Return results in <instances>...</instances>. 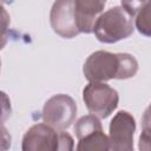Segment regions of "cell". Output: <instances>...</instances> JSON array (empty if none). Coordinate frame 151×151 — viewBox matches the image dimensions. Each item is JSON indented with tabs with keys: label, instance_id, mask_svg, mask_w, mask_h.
I'll return each instance as SVG.
<instances>
[{
	"label": "cell",
	"instance_id": "6da1fadb",
	"mask_svg": "<svg viewBox=\"0 0 151 151\" xmlns=\"http://www.w3.org/2000/svg\"><path fill=\"white\" fill-rule=\"evenodd\" d=\"M138 63L129 53L96 51L85 61L83 72L88 81L105 83L111 79H129L136 76Z\"/></svg>",
	"mask_w": 151,
	"mask_h": 151
},
{
	"label": "cell",
	"instance_id": "30bf717a",
	"mask_svg": "<svg viewBox=\"0 0 151 151\" xmlns=\"http://www.w3.org/2000/svg\"><path fill=\"white\" fill-rule=\"evenodd\" d=\"M101 129L103 127H101L100 119L92 113L80 117L74 125V132H76V136L78 139L83 138L84 136H86L91 132H94V131L101 130Z\"/></svg>",
	"mask_w": 151,
	"mask_h": 151
},
{
	"label": "cell",
	"instance_id": "8992f818",
	"mask_svg": "<svg viewBox=\"0 0 151 151\" xmlns=\"http://www.w3.org/2000/svg\"><path fill=\"white\" fill-rule=\"evenodd\" d=\"M136 131V120L127 111H119L110 123L109 150L132 151L133 134Z\"/></svg>",
	"mask_w": 151,
	"mask_h": 151
},
{
	"label": "cell",
	"instance_id": "ba28073f",
	"mask_svg": "<svg viewBox=\"0 0 151 151\" xmlns=\"http://www.w3.org/2000/svg\"><path fill=\"white\" fill-rule=\"evenodd\" d=\"M105 5L106 0H74L76 24L80 33H92L93 25Z\"/></svg>",
	"mask_w": 151,
	"mask_h": 151
},
{
	"label": "cell",
	"instance_id": "9c48e42d",
	"mask_svg": "<svg viewBox=\"0 0 151 151\" xmlns=\"http://www.w3.org/2000/svg\"><path fill=\"white\" fill-rule=\"evenodd\" d=\"M77 150L79 151H106L109 150V137L101 130L91 132L78 139Z\"/></svg>",
	"mask_w": 151,
	"mask_h": 151
},
{
	"label": "cell",
	"instance_id": "8fae6325",
	"mask_svg": "<svg viewBox=\"0 0 151 151\" xmlns=\"http://www.w3.org/2000/svg\"><path fill=\"white\" fill-rule=\"evenodd\" d=\"M136 27L139 31V33L146 37L150 35V6L149 4L136 14Z\"/></svg>",
	"mask_w": 151,
	"mask_h": 151
},
{
	"label": "cell",
	"instance_id": "7a4b0ae2",
	"mask_svg": "<svg viewBox=\"0 0 151 151\" xmlns=\"http://www.w3.org/2000/svg\"><path fill=\"white\" fill-rule=\"evenodd\" d=\"M74 147L72 136L46 123L31 126L22 137L24 151H71Z\"/></svg>",
	"mask_w": 151,
	"mask_h": 151
},
{
	"label": "cell",
	"instance_id": "4fadbf2b",
	"mask_svg": "<svg viewBox=\"0 0 151 151\" xmlns=\"http://www.w3.org/2000/svg\"><path fill=\"white\" fill-rule=\"evenodd\" d=\"M147 4L149 0H122V7L131 17H134Z\"/></svg>",
	"mask_w": 151,
	"mask_h": 151
},
{
	"label": "cell",
	"instance_id": "3957f363",
	"mask_svg": "<svg viewBox=\"0 0 151 151\" xmlns=\"http://www.w3.org/2000/svg\"><path fill=\"white\" fill-rule=\"evenodd\" d=\"M92 32L100 42L114 44L133 33L132 17L120 6L112 7L97 18Z\"/></svg>",
	"mask_w": 151,
	"mask_h": 151
},
{
	"label": "cell",
	"instance_id": "277c9868",
	"mask_svg": "<svg viewBox=\"0 0 151 151\" xmlns=\"http://www.w3.org/2000/svg\"><path fill=\"white\" fill-rule=\"evenodd\" d=\"M87 110L98 118H107L118 106V92L105 83L90 81L83 90Z\"/></svg>",
	"mask_w": 151,
	"mask_h": 151
},
{
	"label": "cell",
	"instance_id": "52a82bcc",
	"mask_svg": "<svg viewBox=\"0 0 151 151\" xmlns=\"http://www.w3.org/2000/svg\"><path fill=\"white\" fill-rule=\"evenodd\" d=\"M52 29L65 39H72L80 32L76 24L74 0H55L50 13Z\"/></svg>",
	"mask_w": 151,
	"mask_h": 151
},
{
	"label": "cell",
	"instance_id": "2e32d148",
	"mask_svg": "<svg viewBox=\"0 0 151 151\" xmlns=\"http://www.w3.org/2000/svg\"><path fill=\"white\" fill-rule=\"evenodd\" d=\"M11 144H12V137L9 132L2 124H0V151L8 150L11 147Z\"/></svg>",
	"mask_w": 151,
	"mask_h": 151
},
{
	"label": "cell",
	"instance_id": "5b68a950",
	"mask_svg": "<svg viewBox=\"0 0 151 151\" xmlns=\"http://www.w3.org/2000/svg\"><path fill=\"white\" fill-rule=\"evenodd\" d=\"M77 104L68 94L59 93L51 97L42 107V120L57 130H66L74 122Z\"/></svg>",
	"mask_w": 151,
	"mask_h": 151
},
{
	"label": "cell",
	"instance_id": "7c38bea8",
	"mask_svg": "<svg viewBox=\"0 0 151 151\" xmlns=\"http://www.w3.org/2000/svg\"><path fill=\"white\" fill-rule=\"evenodd\" d=\"M11 18L4 5L0 4V50L5 47L8 41V31H9Z\"/></svg>",
	"mask_w": 151,
	"mask_h": 151
},
{
	"label": "cell",
	"instance_id": "e0dca14e",
	"mask_svg": "<svg viewBox=\"0 0 151 151\" xmlns=\"http://www.w3.org/2000/svg\"><path fill=\"white\" fill-rule=\"evenodd\" d=\"M9 1H11V0H0V4H2V5H4L5 2H9Z\"/></svg>",
	"mask_w": 151,
	"mask_h": 151
},
{
	"label": "cell",
	"instance_id": "5bb4252c",
	"mask_svg": "<svg viewBox=\"0 0 151 151\" xmlns=\"http://www.w3.org/2000/svg\"><path fill=\"white\" fill-rule=\"evenodd\" d=\"M11 113H12L11 100L4 91H0V124L5 123L9 118Z\"/></svg>",
	"mask_w": 151,
	"mask_h": 151
},
{
	"label": "cell",
	"instance_id": "ac0fdd59",
	"mask_svg": "<svg viewBox=\"0 0 151 151\" xmlns=\"http://www.w3.org/2000/svg\"><path fill=\"white\" fill-rule=\"evenodd\" d=\"M0 70H1V60H0Z\"/></svg>",
	"mask_w": 151,
	"mask_h": 151
},
{
	"label": "cell",
	"instance_id": "9a60e30c",
	"mask_svg": "<svg viewBox=\"0 0 151 151\" xmlns=\"http://www.w3.org/2000/svg\"><path fill=\"white\" fill-rule=\"evenodd\" d=\"M145 122L144 129L139 137V149L140 150H149L150 149V129H149V110L145 112Z\"/></svg>",
	"mask_w": 151,
	"mask_h": 151
}]
</instances>
